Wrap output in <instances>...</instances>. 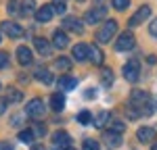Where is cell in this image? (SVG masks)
I'll return each mask as SVG.
<instances>
[{"label":"cell","instance_id":"1","mask_svg":"<svg viewBox=\"0 0 157 150\" xmlns=\"http://www.w3.org/2000/svg\"><path fill=\"white\" fill-rule=\"evenodd\" d=\"M115 31H117V21L109 19L107 23H105V25H103V27L97 31V42H101V44H107V42H111V38L115 36Z\"/></svg>","mask_w":157,"mask_h":150},{"label":"cell","instance_id":"2","mask_svg":"<svg viewBox=\"0 0 157 150\" xmlns=\"http://www.w3.org/2000/svg\"><path fill=\"white\" fill-rule=\"evenodd\" d=\"M134 46H136V38H134V34L130 29L117 36V42H115V50H117V52H128V50H132Z\"/></svg>","mask_w":157,"mask_h":150},{"label":"cell","instance_id":"3","mask_svg":"<svg viewBox=\"0 0 157 150\" xmlns=\"http://www.w3.org/2000/svg\"><path fill=\"white\" fill-rule=\"evenodd\" d=\"M149 102H151L149 92H145V90H132V92H130V104H132L136 111L147 109V104H149Z\"/></svg>","mask_w":157,"mask_h":150},{"label":"cell","instance_id":"4","mask_svg":"<svg viewBox=\"0 0 157 150\" xmlns=\"http://www.w3.org/2000/svg\"><path fill=\"white\" fill-rule=\"evenodd\" d=\"M44 112H46V109H44V102L40 98H34V100H29V102L25 104V115L32 117V119H42Z\"/></svg>","mask_w":157,"mask_h":150},{"label":"cell","instance_id":"5","mask_svg":"<svg viewBox=\"0 0 157 150\" xmlns=\"http://www.w3.org/2000/svg\"><path fill=\"white\" fill-rule=\"evenodd\" d=\"M124 79H128V81H138V77H140V62L136 61V59H130V61L124 65Z\"/></svg>","mask_w":157,"mask_h":150},{"label":"cell","instance_id":"6","mask_svg":"<svg viewBox=\"0 0 157 150\" xmlns=\"http://www.w3.org/2000/svg\"><path fill=\"white\" fill-rule=\"evenodd\" d=\"M71 146V138L67 131H55L52 134V148L55 150H69Z\"/></svg>","mask_w":157,"mask_h":150},{"label":"cell","instance_id":"7","mask_svg":"<svg viewBox=\"0 0 157 150\" xmlns=\"http://www.w3.org/2000/svg\"><path fill=\"white\" fill-rule=\"evenodd\" d=\"M0 31L6 34V38H21V36H23V27L17 25L15 21H2Z\"/></svg>","mask_w":157,"mask_h":150},{"label":"cell","instance_id":"8","mask_svg":"<svg viewBox=\"0 0 157 150\" xmlns=\"http://www.w3.org/2000/svg\"><path fill=\"white\" fill-rule=\"evenodd\" d=\"M107 17V9L105 6H97V9H90V11L86 12V23L88 25H97V23H101L103 19Z\"/></svg>","mask_w":157,"mask_h":150},{"label":"cell","instance_id":"9","mask_svg":"<svg viewBox=\"0 0 157 150\" xmlns=\"http://www.w3.org/2000/svg\"><path fill=\"white\" fill-rule=\"evenodd\" d=\"M149 15H151V6H149V4H143V6H140V9H138V11L130 17L128 25H130V27H138V25L143 23L145 19H149Z\"/></svg>","mask_w":157,"mask_h":150},{"label":"cell","instance_id":"10","mask_svg":"<svg viewBox=\"0 0 157 150\" xmlns=\"http://www.w3.org/2000/svg\"><path fill=\"white\" fill-rule=\"evenodd\" d=\"M36 21L38 23H48L50 19H52V15H55V9H52V4H42L40 9H36Z\"/></svg>","mask_w":157,"mask_h":150},{"label":"cell","instance_id":"11","mask_svg":"<svg viewBox=\"0 0 157 150\" xmlns=\"http://www.w3.org/2000/svg\"><path fill=\"white\" fill-rule=\"evenodd\" d=\"M57 86H59L61 92H69V90H73V88L78 86V79L71 77V75H61L59 79H57Z\"/></svg>","mask_w":157,"mask_h":150},{"label":"cell","instance_id":"12","mask_svg":"<svg viewBox=\"0 0 157 150\" xmlns=\"http://www.w3.org/2000/svg\"><path fill=\"white\" fill-rule=\"evenodd\" d=\"M136 138L140 144H149V142H155V129L153 127H140L136 131Z\"/></svg>","mask_w":157,"mask_h":150},{"label":"cell","instance_id":"13","mask_svg":"<svg viewBox=\"0 0 157 150\" xmlns=\"http://www.w3.org/2000/svg\"><path fill=\"white\" fill-rule=\"evenodd\" d=\"M17 61H19V65H23V67L32 65V61H34L32 50L27 48V46H19V48H17Z\"/></svg>","mask_w":157,"mask_h":150},{"label":"cell","instance_id":"14","mask_svg":"<svg viewBox=\"0 0 157 150\" xmlns=\"http://www.w3.org/2000/svg\"><path fill=\"white\" fill-rule=\"evenodd\" d=\"M67 42H69V38H67V34H65V31L57 29V31L52 34V46H55V48H59V50L67 48Z\"/></svg>","mask_w":157,"mask_h":150},{"label":"cell","instance_id":"15","mask_svg":"<svg viewBox=\"0 0 157 150\" xmlns=\"http://www.w3.org/2000/svg\"><path fill=\"white\" fill-rule=\"evenodd\" d=\"M88 59L94 62V65H103V52H101V48H98L97 44H90L88 46Z\"/></svg>","mask_w":157,"mask_h":150},{"label":"cell","instance_id":"16","mask_svg":"<svg viewBox=\"0 0 157 150\" xmlns=\"http://www.w3.org/2000/svg\"><path fill=\"white\" fill-rule=\"evenodd\" d=\"M63 25H65L69 31H75V34H82V31H84V27H82V21H80V19H75V17H65Z\"/></svg>","mask_w":157,"mask_h":150},{"label":"cell","instance_id":"17","mask_svg":"<svg viewBox=\"0 0 157 150\" xmlns=\"http://www.w3.org/2000/svg\"><path fill=\"white\" fill-rule=\"evenodd\" d=\"M50 106H52V111H55V112H61L63 109H65V96H63L61 92L52 94V96H50Z\"/></svg>","mask_w":157,"mask_h":150},{"label":"cell","instance_id":"18","mask_svg":"<svg viewBox=\"0 0 157 150\" xmlns=\"http://www.w3.org/2000/svg\"><path fill=\"white\" fill-rule=\"evenodd\" d=\"M73 59H75V61H86V59H88V46H86V44H75V46H73Z\"/></svg>","mask_w":157,"mask_h":150},{"label":"cell","instance_id":"19","mask_svg":"<svg viewBox=\"0 0 157 150\" xmlns=\"http://www.w3.org/2000/svg\"><path fill=\"white\" fill-rule=\"evenodd\" d=\"M36 79H38V81H42V84H46V86H50L55 77H52V73H50L46 67H40V69L36 71Z\"/></svg>","mask_w":157,"mask_h":150},{"label":"cell","instance_id":"20","mask_svg":"<svg viewBox=\"0 0 157 150\" xmlns=\"http://www.w3.org/2000/svg\"><path fill=\"white\" fill-rule=\"evenodd\" d=\"M36 0H21V15H23V17H29V15H34V12H36Z\"/></svg>","mask_w":157,"mask_h":150},{"label":"cell","instance_id":"21","mask_svg":"<svg viewBox=\"0 0 157 150\" xmlns=\"http://www.w3.org/2000/svg\"><path fill=\"white\" fill-rule=\"evenodd\" d=\"M34 46H36V50L40 52V54H50V44H48V40L46 38H36L34 40Z\"/></svg>","mask_w":157,"mask_h":150},{"label":"cell","instance_id":"22","mask_svg":"<svg viewBox=\"0 0 157 150\" xmlns=\"http://www.w3.org/2000/svg\"><path fill=\"white\" fill-rule=\"evenodd\" d=\"M105 142H107L111 148H117V146L121 144V134H117V131H111V129H109L107 134H105Z\"/></svg>","mask_w":157,"mask_h":150},{"label":"cell","instance_id":"23","mask_svg":"<svg viewBox=\"0 0 157 150\" xmlns=\"http://www.w3.org/2000/svg\"><path fill=\"white\" fill-rule=\"evenodd\" d=\"M21 98H23V94L17 88H6V100L9 102H21Z\"/></svg>","mask_w":157,"mask_h":150},{"label":"cell","instance_id":"24","mask_svg":"<svg viewBox=\"0 0 157 150\" xmlns=\"http://www.w3.org/2000/svg\"><path fill=\"white\" fill-rule=\"evenodd\" d=\"M109 119H111V115H109L107 111L98 112V117L94 119V127H105V125L109 123Z\"/></svg>","mask_w":157,"mask_h":150},{"label":"cell","instance_id":"25","mask_svg":"<svg viewBox=\"0 0 157 150\" xmlns=\"http://www.w3.org/2000/svg\"><path fill=\"white\" fill-rule=\"evenodd\" d=\"M71 67V59H67V56H59L57 59V69L59 71H67Z\"/></svg>","mask_w":157,"mask_h":150},{"label":"cell","instance_id":"26","mask_svg":"<svg viewBox=\"0 0 157 150\" xmlns=\"http://www.w3.org/2000/svg\"><path fill=\"white\" fill-rule=\"evenodd\" d=\"M19 140H21L23 144L34 142V131H32V129H21V131H19Z\"/></svg>","mask_w":157,"mask_h":150},{"label":"cell","instance_id":"27","mask_svg":"<svg viewBox=\"0 0 157 150\" xmlns=\"http://www.w3.org/2000/svg\"><path fill=\"white\" fill-rule=\"evenodd\" d=\"M103 84H105V86H111V84H113V71H111V69H103Z\"/></svg>","mask_w":157,"mask_h":150},{"label":"cell","instance_id":"28","mask_svg":"<svg viewBox=\"0 0 157 150\" xmlns=\"http://www.w3.org/2000/svg\"><path fill=\"white\" fill-rule=\"evenodd\" d=\"M78 121H80L82 125H88L90 121H92V115H90L88 111H82L80 115H78Z\"/></svg>","mask_w":157,"mask_h":150},{"label":"cell","instance_id":"29","mask_svg":"<svg viewBox=\"0 0 157 150\" xmlns=\"http://www.w3.org/2000/svg\"><path fill=\"white\" fill-rule=\"evenodd\" d=\"M130 6V0H113V9H117V11H126Z\"/></svg>","mask_w":157,"mask_h":150},{"label":"cell","instance_id":"30","mask_svg":"<svg viewBox=\"0 0 157 150\" xmlns=\"http://www.w3.org/2000/svg\"><path fill=\"white\" fill-rule=\"evenodd\" d=\"M101 146H98L97 140H86L84 142V150H98Z\"/></svg>","mask_w":157,"mask_h":150},{"label":"cell","instance_id":"31","mask_svg":"<svg viewBox=\"0 0 157 150\" xmlns=\"http://www.w3.org/2000/svg\"><path fill=\"white\" fill-rule=\"evenodd\" d=\"M52 9H55V12H57V15H65V11H67L65 2H55V4H52Z\"/></svg>","mask_w":157,"mask_h":150},{"label":"cell","instance_id":"32","mask_svg":"<svg viewBox=\"0 0 157 150\" xmlns=\"http://www.w3.org/2000/svg\"><path fill=\"white\" fill-rule=\"evenodd\" d=\"M6 67H9V54L0 52V69H6Z\"/></svg>","mask_w":157,"mask_h":150},{"label":"cell","instance_id":"33","mask_svg":"<svg viewBox=\"0 0 157 150\" xmlns=\"http://www.w3.org/2000/svg\"><path fill=\"white\" fill-rule=\"evenodd\" d=\"M126 129V125L124 123H120V121H115V123H111V131H117V134H121Z\"/></svg>","mask_w":157,"mask_h":150},{"label":"cell","instance_id":"34","mask_svg":"<svg viewBox=\"0 0 157 150\" xmlns=\"http://www.w3.org/2000/svg\"><path fill=\"white\" fill-rule=\"evenodd\" d=\"M149 31H151V36H153V38H157V17L151 21V25H149Z\"/></svg>","mask_w":157,"mask_h":150},{"label":"cell","instance_id":"35","mask_svg":"<svg viewBox=\"0 0 157 150\" xmlns=\"http://www.w3.org/2000/svg\"><path fill=\"white\" fill-rule=\"evenodd\" d=\"M86 98L88 100H94L97 98V90H94V88H88V90H86V94H84Z\"/></svg>","mask_w":157,"mask_h":150},{"label":"cell","instance_id":"36","mask_svg":"<svg viewBox=\"0 0 157 150\" xmlns=\"http://www.w3.org/2000/svg\"><path fill=\"white\" fill-rule=\"evenodd\" d=\"M9 12H17V0H9Z\"/></svg>","mask_w":157,"mask_h":150},{"label":"cell","instance_id":"37","mask_svg":"<svg viewBox=\"0 0 157 150\" xmlns=\"http://www.w3.org/2000/svg\"><path fill=\"white\" fill-rule=\"evenodd\" d=\"M6 104H9V100H6V98H0V115H4V111H6Z\"/></svg>","mask_w":157,"mask_h":150},{"label":"cell","instance_id":"38","mask_svg":"<svg viewBox=\"0 0 157 150\" xmlns=\"http://www.w3.org/2000/svg\"><path fill=\"white\" fill-rule=\"evenodd\" d=\"M36 134L44 136V134H46V127H44V125H36Z\"/></svg>","mask_w":157,"mask_h":150},{"label":"cell","instance_id":"39","mask_svg":"<svg viewBox=\"0 0 157 150\" xmlns=\"http://www.w3.org/2000/svg\"><path fill=\"white\" fill-rule=\"evenodd\" d=\"M0 150H15V146H13V144H6V142H4V144H0Z\"/></svg>","mask_w":157,"mask_h":150},{"label":"cell","instance_id":"40","mask_svg":"<svg viewBox=\"0 0 157 150\" xmlns=\"http://www.w3.org/2000/svg\"><path fill=\"white\" fill-rule=\"evenodd\" d=\"M32 150H44V148H42V146H34Z\"/></svg>","mask_w":157,"mask_h":150},{"label":"cell","instance_id":"41","mask_svg":"<svg viewBox=\"0 0 157 150\" xmlns=\"http://www.w3.org/2000/svg\"><path fill=\"white\" fill-rule=\"evenodd\" d=\"M151 150H157V142H155V144H153V148H151Z\"/></svg>","mask_w":157,"mask_h":150},{"label":"cell","instance_id":"42","mask_svg":"<svg viewBox=\"0 0 157 150\" xmlns=\"http://www.w3.org/2000/svg\"><path fill=\"white\" fill-rule=\"evenodd\" d=\"M55 2H65V0H55Z\"/></svg>","mask_w":157,"mask_h":150},{"label":"cell","instance_id":"43","mask_svg":"<svg viewBox=\"0 0 157 150\" xmlns=\"http://www.w3.org/2000/svg\"><path fill=\"white\" fill-rule=\"evenodd\" d=\"M0 40H2V31H0Z\"/></svg>","mask_w":157,"mask_h":150},{"label":"cell","instance_id":"44","mask_svg":"<svg viewBox=\"0 0 157 150\" xmlns=\"http://www.w3.org/2000/svg\"><path fill=\"white\" fill-rule=\"evenodd\" d=\"M78 2H84V0H78Z\"/></svg>","mask_w":157,"mask_h":150}]
</instances>
